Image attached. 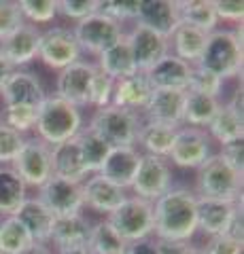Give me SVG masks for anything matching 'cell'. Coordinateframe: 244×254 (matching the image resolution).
<instances>
[{"label":"cell","instance_id":"cell-39","mask_svg":"<svg viewBox=\"0 0 244 254\" xmlns=\"http://www.w3.org/2000/svg\"><path fill=\"white\" fill-rule=\"evenodd\" d=\"M221 89H223L221 78L215 76L212 72H208V70L193 66L191 81H189V89L187 91H195V93H202V95H208V98H217L219 100Z\"/></svg>","mask_w":244,"mask_h":254},{"label":"cell","instance_id":"cell-37","mask_svg":"<svg viewBox=\"0 0 244 254\" xmlns=\"http://www.w3.org/2000/svg\"><path fill=\"white\" fill-rule=\"evenodd\" d=\"M17 4L23 21L36 28L43 23H51L58 17V0H19Z\"/></svg>","mask_w":244,"mask_h":254},{"label":"cell","instance_id":"cell-54","mask_svg":"<svg viewBox=\"0 0 244 254\" xmlns=\"http://www.w3.org/2000/svg\"><path fill=\"white\" fill-rule=\"evenodd\" d=\"M0 254H2V252H0Z\"/></svg>","mask_w":244,"mask_h":254},{"label":"cell","instance_id":"cell-53","mask_svg":"<svg viewBox=\"0 0 244 254\" xmlns=\"http://www.w3.org/2000/svg\"><path fill=\"white\" fill-rule=\"evenodd\" d=\"M0 121H2V110H0Z\"/></svg>","mask_w":244,"mask_h":254},{"label":"cell","instance_id":"cell-15","mask_svg":"<svg viewBox=\"0 0 244 254\" xmlns=\"http://www.w3.org/2000/svg\"><path fill=\"white\" fill-rule=\"evenodd\" d=\"M83 189V208H89L98 214H113L128 199L125 189L113 185L111 180L102 178L100 174H91L81 182Z\"/></svg>","mask_w":244,"mask_h":254},{"label":"cell","instance_id":"cell-19","mask_svg":"<svg viewBox=\"0 0 244 254\" xmlns=\"http://www.w3.org/2000/svg\"><path fill=\"white\" fill-rule=\"evenodd\" d=\"M38 38H41V30L32 23H23L17 32H13L9 38L0 43V55L15 70H19L38 58Z\"/></svg>","mask_w":244,"mask_h":254},{"label":"cell","instance_id":"cell-40","mask_svg":"<svg viewBox=\"0 0 244 254\" xmlns=\"http://www.w3.org/2000/svg\"><path fill=\"white\" fill-rule=\"evenodd\" d=\"M23 142H26V138L19 131L11 129L9 125L0 121V165H11L21 150Z\"/></svg>","mask_w":244,"mask_h":254},{"label":"cell","instance_id":"cell-34","mask_svg":"<svg viewBox=\"0 0 244 254\" xmlns=\"http://www.w3.org/2000/svg\"><path fill=\"white\" fill-rule=\"evenodd\" d=\"M128 244L123 237L113 229V225L106 218L91 225L89 240H87V250L91 254H125Z\"/></svg>","mask_w":244,"mask_h":254},{"label":"cell","instance_id":"cell-45","mask_svg":"<svg viewBox=\"0 0 244 254\" xmlns=\"http://www.w3.org/2000/svg\"><path fill=\"white\" fill-rule=\"evenodd\" d=\"M242 246L244 242L234 240L232 235H217V237H208V244L202 248L204 254H242Z\"/></svg>","mask_w":244,"mask_h":254},{"label":"cell","instance_id":"cell-7","mask_svg":"<svg viewBox=\"0 0 244 254\" xmlns=\"http://www.w3.org/2000/svg\"><path fill=\"white\" fill-rule=\"evenodd\" d=\"M73 34L77 38V45L81 49V53H89L98 58L108 47H113L115 43L121 41L125 36V30L117 21L108 19L106 15L96 11L89 17L77 21V26L73 28Z\"/></svg>","mask_w":244,"mask_h":254},{"label":"cell","instance_id":"cell-4","mask_svg":"<svg viewBox=\"0 0 244 254\" xmlns=\"http://www.w3.org/2000/svg\"><path fill=\"white\" fill-rule=\"evenodd\" d=\"M195 195L200 199L242 201V174L232 170L219 155H210L195 174Z\"/></svg>","mask_w":244,"mask_h":254},{"label":"cell","instance_id":"cell-46","mask_svg":"<svg viewBox=\"0 0 244 254\" xmlns=\"http://www.w3.org/2000/svg\"><path fill=\"white\" fill-rule=\"evenodd\" d=\"M212 6H215V15L219 21L242 23V17H244L242 2H236V0H212Z\"/></svg>","mask_w":244,"mask_h":254},{"label":"cell","instance_id":"cell-35","mask_svg":"<svg viewBox=\"0 0 244 254\" xmlns=\"http://www.w3.org/2000/svg\"><path fill=\"white\" fill-rule=\"evenodd\" d=\"M77 144H79V153H81V161L85 165V172L89 174H98L102 163H104L106 155L111 153V146L104 144L98 136H93L89 129H81V133L77 136Z\"/></svg>","mask_w":244,"mask_h":254},{"label":"cell","instance_id":"cell-42","mask_svg":"<svg viewBox=\"0 0 244 254\" xmlns=\"http://www.w3.org/2000/svg\"><path fill=\"white\" fill-rule=\"evenodd\" d=\"M113 91H115V81L111 76H106L104 72H96L91 81V91H89V106L93 108H104L111 106L113 102Z\"/></svg>","mask_w":244,"mask_h":254},{"label":"cell","instance_id":"cell-2","mask_svg":"<svg viewBox=\"0 0 244 254\" xmlns=\"http://www.w3.org/2000/svg\"><path fill=\"white\" fill-rule=\"evenodd\" d=\"M36 138L49 146H58L77 138L83 129V115L77 106L60 100L58 95H45L36 108Z\"/></svg>","mask_w":244,"mask_h":254},{"label":"cell","instance_id":"cell-30","mask_svg":"<svg viewBox=\"0 0 244 254\" xmlns=\"http://www.w3.org/2000/svg\"><path fill=\"white\" fill-rule=\"evenodd\" d=\"M178 127L174 125H163V123H151L145 121L140 125L136 144L143 148V155H155V157H166L170 155L172 142H174Z\"/></svg>","mask_w":244,"mask_h":254},{"label":"cell","instance_id":"cell-11","mask_svg":"<svg viewBox=\"0 0 244 254\" xmlns=\"http://www.w3.org/2000/svg\"><path fill=\"white\" fill-rule=\"evenodd\" d=\"M98 72V66L93 62H83L79 60L70 64L68 68L60 70L56 78V93L60 100L68 102V104L77 106L79 110L89 106V91H91V81Z\"/></svg>","mask_w":244,"mask_h":254},{"label":"cell","instance_id":"cell-27","mask_svg":"<svg viewBox=\"0 0 244 254\" xmlns=\"http://www.w3.org/2000/svg\"><path fill=\"white\" fill-rule=\"evenodd\" d=\"M51 176L64 178L70 182H79V185L89 176L81 161L77 138L64 142V144L51 146Z\"/></svg>","mask_w":244,"mask_h":254},{"label":"cell","instance_id":"cell-26","mask_svg":"<svg viewBox=\"0 0 244 254\" xmlns=\"http://www.w3.org/2000/svg\"><path fill=\"white\" fill-rule=\"evenodd\" d=\"M206 41H208L206 32L189 26V23H178V26L174 28V32L170 34V38H168V47H170V53L174 55V58L195 66L202 58V51H204V47H206Z\"/></svg>","mask_w":244,"mask_h":254},{"label":"cell","instance_id":"cell-31","mask_svg":"<svg viewBox=\"0 0 244 254\" xmlns=\"http://www.w3.org/2000/svg\"><path fill=\"white\" fill-rule=\"evenodd\" d=\"M28 187L11 165H0V216H13L26 201Z\"/></svg>","mask_w":244,"mask_h":254},{"label":"cell","instance_id":"cell-32","mask_svg":"<svg viewBox=\"0 0 244 254\" xmlns=\"http://www.w3.org/2000/svg\"><path fill=\"white\" fill-rule=\"evenodd\" d=\"M178 6V21L189 23L202 32H215L219 26V19L215 15L212 0H176Z\"/></svg>","mask_w":244,"mask_h":254},{"label":"cell","instance_id":"cell-33","mask_svg":"<svg viewBox=\"0 0 244 254\" xmlns=\"http://www.w3.org/2000/svg\"><path fill=\"white\" fill-rule=\"evenodd\" d=\"M221 102L217 98H208V95L195 93V91H185V104H183V123L187 127H198L204 129L217 115Z\"/></svg>","mask_w":244,"mask_h":254},{"label":"cell","instance_id":"cell-43","mask_svg":"<svg viewBox=\"0 0 244 254\" xmlns=\"http://www.w3.org/2000/svg\"><path fill=\"white\" fill-rule=\"evenodd\" d=\"M98 11L102 15H106L108 19L117 21L119 26H123L125 21H134L138 13V2H117V0H100Z\"/></svg>","mask_w":244,"mask_h":254},{"label":"cell","instance_id":"cell-51","mask_svg":"<svg viewBox=\"0 0 244 254\" xmlns=\"http://www.w3.org/2000/svg\"><path fill=\"white\" fill-rule=\"evenodd\" d=\"M15 72V68L11 66L9 62H6L2 55H0V91H2V87H4V83L9 81V76Z\"/></svg>","mask_w":244,"mask_h":254},{"label":"cell","instance_id":"cell-8","mask_svg":"<svg viewBox=\"0 0 244 254\" xmlns=\"http://www.w3.org/2000/svg\"><path fill=\"white\" fill-rule=\"evenodd\" d=\"M130 189H132L134 197H140V199L151 201V203L157 201L163 193H168L172 189L170 161L166 157L143 155Z\"/></svg>","mask_w":244,"mask_h":254},{"label":"cell","instance_id":"cell-29","mask_svg":"<svg viewBox=\"0 0 244 254\" xmlns=\"http://www.w3.org/2000/svg\"><path fill=\"white\" fill-rule=\"evenodd\" d=\"M96 66H98L100 72L111 76L113 81H121V78H128V76L138 72L136 64H134V58H132V51H130L128 43H125V36L119 43L108 47L104 53L98 55Z\"/></svg>","mask_w":244,"mask_h":254},{"label":"cell","instance_id":"cell-20","mask_svg":"<svg viewBox=\"0 0 244 254\" xmlns=\"http://www.w3.org/2000/svg\"><path fill=\"white\" fill-rule=\"evenodd\" d=\"M134 23H140V26L157 32L160 36L170 38L174 28L180 23L176 0H147V2H138V13Z\"/></svg>","mask_w":244,"mask_h":254},{"label":"cell","instance_id":"cell-50","mask_svg":"<svg viewBox=\"0 0 244 254\" xmlns=\"http://www.w3.org/2000/svg\"><path fill=\"white\" fill-rule=\"evenodd\" d=\"M17 254H53V250L49 248V244H38V242H32L30 246H26L21 252Z\"/></svg>","mask_w":244,"mask_h":254},{"label":"cell","instance_id":"cell-41","mask_svg":"<svg viewBox=\"0 0 244 254\" xmlns=\"http://www.w3.org/2000/svg\"><path fill=\"white\" fill-rule=\"evenodd\" d=\"M23 23L26 21H23L19 4L13 0H0V43L9 38L13 32H17Z\"/></svg>","mask_w":244,"mask_h":254},{"label":"cell","instance_id":"cell-28","mask_svg":"<svg viewBox=\"0 0 244 254\" xmlns=\"http://www.w3.org/2000/svg\"><path fill=\"white\" fill-rule=\"evenodd\" d=\"M206 133L210 140L219 142V144H230V142L242 140L244 138V119L242 110H236L230 102L219 106L217 115L206 127Z\"/></svg>","mask_w":244,"mask_h":254},{"label":"cell","instance_id":"cell-3","mask_svg":"<svg viewBox=\"0 0 244 254\" xmlns=\"http://www.w3.org/2000/svg\"><path fill=\"white\" fill-rule=\"evenodd\" d=\"M195 66L208 70L221 81L238 76L242 72V28H217L215 32H210L202 58Z\"/></svg>","mask_w":244,"mask_h":254},{"label":"cell","instance_id":"cell-9","mask_svg":"<svg viewBox=\"0 0 244 254\" xmlns=\"http://www.w3.org/2000/svg\"><path fill=\"white\" fill-rule=\"evenodd\" d=\"M11 168L26 187L41 189L51 178V146L38 138L26 140Z\"/></svg>","mask_w":244,"mask_h":254},{"label":"cell","instance_id":"cell-44","mask_svg":"<svg viewBox=\"0 0 244 254\" xmlns=\"http://www.w3.org/2000/svg\"><path fill=\"white\" fill-rule=\"evenodd\" d=\"M98 6L100 0H58V15H64L73 21H81L96 13Z\"/></svg>","mask_w":244,"mask_h":254},{"label":"cell","instance_id":"cell-36","mask_svg":"<svg viewBox=\"0 0 244 254\" xmlns=\"http://www.w3.org/2000/svg\"><path fill=\"white\" fill-rule=\"evenodd\" d=\"M32 244V237L15 216H0V252L17 254Z\"/></svg>","mask_w":244,"mask_h":254},{"label":"cell","instance_id":"cell-6","mask_svg":"<svg viewBox=\"0 0 244 254\" xmlns=\"http://www.w3.org/2000/svg\"><path fill=\"white\" fill-rule=\"evenodd\" d=\"M106 220L123 237L125 244L153 237V203L140 199V197L128 195V199L113 214H108Z\"/></svg>","mask_w":244,"mask_h":254},{"label":"cell","instance_id":"cell-23","mask_svg":"<svg viewBox=\"0 0 244 254\" xmlns=\"http://www.w3.org/2000/svg\"><path fill=\"white\" fill-rule=\"evenodd\" d=\"M13 216L23 225V229L28 231V235L32 237V242L49 244L56 216L45 208L43 201L38 199V197H26V201L19 205V210L15 212Z\"/></svg>","mask_w":244,"mask_h":254},{"label":"cell","instance_id":"cell-1","mask_svg":"<svg viewBox=\"0 0 244 254\" xmlns=\"http://www.w3.org/2000/svg\"><path fill=\"white\" fill-rule=\"evenodd\" d=\"M198 233V195L185 187L170 189L153 201V235L157 242H189Z\"/></svg>","mask_w":244,"mask_h":254},{"label":"cell","instance_id":"cell-22","mask_svg":"<svg viewBox=\"0 0 244 254\" xmlns=\"http://www.w3.org/2000/svg\"><path fill=\"white\" fill-rule=\"evenodd\" d=\"M183 104H185V91H172V89H153L145 106V119L151 123L163 125H183Z\"/></svg>","mask_w":244,"mask_h":254},{"label":"cell","instance_id":"cell-14","mask_svg":"<svg viewBox=\"0 0 244 254\" xmlns=\"http://www.w3.org/2000/svg\"><path fill=\"white\" fill-rule=\"evenodd\" d=\"M125 43H128L132 51V58H134L138 72H147L163 55L170 53L168 38L160 36L157 32L140 26V23H134L132 30L125 32Z\"/></svg>","mask_w":244,"mask_h":254},{"label":"cell","instance_id":"cell-52","mask_svg":"<svg viewBox=\"0 0 244 254\" xmlns=\"http://www.w3.org/2000/svg\"><path fill=\"white\" fill-rule=\"evenodd\" d=\"M56 254H91L87 250V246H81V248H68V250H56Z\"/></svg>","mask_w":244,"mask_h":254},{"label":"cell","instance_id":"cell-13","mask_svg":"<svg viewBox=\"0 0 244 254\" xmlns=\"http://www.w3.org/2000/svg\"><path fill=\"white\" fill-rule=\"evenodd\" d=\"M38 199L56 218L83 214V189L79 182H70L64 178L51 176L38 189Z\"/></svg>","mask_w":244,"mask_h":254},{"label":"cell","instance_id":"cell-25","mask_svg":"<svg viewBox=\"0 0 244 254\" xmlns=\"http://www.w3.org/2000/svg\"><path fill=\"white\" fill-rule=\"evenodd\" d=\"M89 231H91V222L83 214L62 216V218H56V222H53L49 244H53L56 250L81 248V246H87Z\"/></svg>","mask_w":244,"mask_h":254},{"label":"cell","instance_id":"cell-47","mask_svg":"<svg viewBox=\"0 0 244 254\" xmlns=\"http://www.w3.org/2000/svg\"><path fill=\"white\" fill-rule=\"evenodd\" d=\"M219 157H221L232 170H236L238 174H244V142L242 140H236V142H230V144H223Z\"/></svg>","mask_w":244,"mask_h":254},{"label":"cell","instance_id":"cell-48","mask_svg":"<svg viewBox=\"0 0 244 254\" xmlns=\"http://www.w3.org/2000/svg\"><path fill=\"white\" fill-rule=\"evenodd\" d=\"M157 254H204L191 242H157Z\"/></svg>","mask_w":244,"mask_h":254},{"label":"cell","instance_id":"cell-18","mask_svg":"<svg viewBox=\"0 0 244 254\" xmlns=\"http://www.w3.org/2000/svg\"><path fill=\"white\" fill-rule=\"evenodd\" d=\"M193 66L183 60L166 53L163 58L147 70V78L153 89H172V91H187L191 81Z\"/></svg>","mask_w":244,"mask_h":254},{"label":"cell","instance_id":"cell-49","mask_svg":"<svg viewBox=\"0 0 244 254\" xmlns=\"http://www.w3.org/2000/svg\"><path fill=\"white\" fill-rule=\"evenodd\" d=\"M125 254H157V240H153V237H147V240L128 244Z\"/></svg>","mask_w":244,"mask_h":254},{"label":"cell","instance_id":"cell-12","mask_svg":"<svg viewBox=\"0 0 244 254\" xmlns=\"http://www.w3.org/2000/svg\"><path fill=\"white\" fill-rule=\"evenodd\" d=\"M210 155H212V140L208 138L206 129L185 125V127H178L176 129L168 161H172L176 168L198 170Z\"/></svg>","mask_w":244,"mask_h":254},{"label":"cell","instance_id":"cell-24","mask_svg":"<svg viewBox=\"0 0 244 254\" xmlns=\"http://www.w3.org/2000/svg\"><path fill=\"white\" fill-rule=\"evenodd\" d=\"M153 93V87L149 83L145 72H136L128 78L115 81V91H113V106H119L132 113L145 110L149 98Z\"/></svg>","mask_w":244,"mask_h":254},{"label":"cell","instance_id":"cell-10","mask_svg":"<svg viewBox=\"0 0 244 254\" xmlns=\"http://www.w3.org/2000/svg\"><path fill=\"white\" fill-rule=\"evenodd\" d=\"M81 49L77 45V38L73 34V28L53 26L49 30L41 32L38 38V60L45 66L53 70H64L70 64L79 62Z\"/></svg>","mask_w":244,"mask_h":254},{"label":"cell","instance_id":"cell-17","mask_svg":"<svg viewBox=\"0 0 244 254\" xmlns=\"http://www.w3.org/2000/svg\"><path fill=\"white\" fill-rule=\"evenodd\" d=\"M45 89L38 76L34 72H28V70H15L9 76V81L4 83L2 91H0V98H2L4 106H34L38 108V104L45 100Z\"/></svg>","mask_w":244,"mask_h":254},{"label":"cell","instance_id":"cell-21","mask_svg":"<svg viewBox=\"0 0 244 254\" xmlns=\"http://www.w3.org/2000/svg\"><path fill=\"white\" fill-rule=\"evenodd\" d=\"M140 159L143 153L136 146H121V148H111V153L106 155L104 163L100 168V176L111 180L113 185L121 187L128 190L134 176H136V170L140 165Z\"/></svg>","mask_w":244,"mask_h":254},{"label":"cell","instance_id":"cell-16","mask_svg":"<svg viewBox=\"0 0 244 254\" xmlns=\"http://www.w3.org/2000/svg\"><path fill=\"white\" fill-rule=\"evenodd\" d=\"M242 210L240 203L230 201H215V199H200L198 197V231L208 237L230 233L234 218Z\"/></svg>","mask_w":244,"mask_h":254},{"label":"cell","instance_id":"cell-5","mask_svg":"<svg viewBox=\"0 0 244 254\" xmlns=\"http://www.w3.org/2000/svg\"><path fill=\"white\" fill-rule=\"evenodd\" d=\"M140 125H143V121H140L138 113L111 104L98 108L91 115L89 125L85 129H89L93 136H98L111 148H121V146H136Z\"/></svg>","mask_w":244,"mask_h":254},{"label":"cell","instance_id":"cell-38","mask_svg":"<svg viewBox=\"0 0 244 254\" xmlns=\"http://www.w3.org/2000/svg\"><path fill=\"white\" fill-rule=\"evenodd\" d=\"M2 123L11 129L19 131L21 136L26 131L34 129L36 123V108L34 106H4L2 110Z\"/></svg>","mask_w":244,"mask_h":254}]
</instances>
